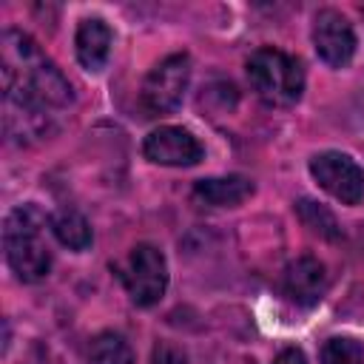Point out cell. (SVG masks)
Returning <instances> with one entry per match:
<instances>
[{
    "label": "cell",
    "instance_id": "6da1fadb",
    "mask_svg": "<svg viewBox=\"0 0 364 364\" xmlns=\"http://www.w3.org/2000/svg\"><path fill=\"white\" fill-rule=\"evenodd\" d=\"M0 77L6 100V131L37 139L48 134L54 111L71 105L74 94L60 68L40 51V46L14 28L0 37Z\"/></svg>",
    "mask_w": 364,
    "mask_h": 364
},
{
    "label": "cell",
    "instance_id": "7a4b0ae2",
    "mask_svg": "<svg viewBox=\"0 0 364 364\" xmlns=\"http://www.w3.org/2000/svg\"><path fill=\"white\" fill-rule=\"evenodd\" d=\"M46 225H51V219L31 202L17 205L3 222L6 262L23 282H40L51 267V253L43 236Z\"/></svg>",
    "mask_w": 364,
    "mask_h": 364
},
{
    "label": "cell",
    "instance_id": "3957f363",
    "mask_svg": "<svg viewBox=\"0 0 364 364\" xmlns=\"http://www.w3.org/2000/svg\"><path fill=\"white\" fill-rule=\"evenodd\" d=\"M247 80L267 105H293L304 88V71L296 57L279 48H259L247 60Z\"/></svg>",
    "mask_w": 364,
    "mask_h": 364
},
{
    "label": "cell",
    "instance_id": "277c9868",
    "mask_svg": "<svg viewBox=\"0 0 364 364\" xmlns=\"http://www.w3.org/2000/svg\"><path fill=\"white\" fill-rule=\"evenodd\" d=\"M191 80V60L188 54H171L151 68L142 82V105L148 114H171L188 88Z\"/></svg>",
    "mask_w": 364,
    "mask_h": 364
},
{
    "label": "cell",
    "instance_id": "5b68a950",
    "mask_svg": "<svg viewBox=\"0 0 364 364\" xmlns=\"http://www.w3.org/2000/svg\"><path fill=\"white\" fill-rule=\"evenodd\" d=\"M122 282L134 304L139 307L156 304L168 287V264L162 250H156L154 245H136L128 256Z\"/></svg>",
    "mask_w": 364,
    "mask_h": 364
},
{
    "label": "cell",
    "instance_id": "8992f818",
    "mask_svg": "<svg viewBox=\"0 0 364 364\" xmlns=\"http://www.w3.org/2000/svg\"><path fill=\"white\" fill-rule=\"evenodd\" d=\"M313 179L338 202L355 205L364 199V168L338 151H324L310 159Z\"/></svg>",
    "mask_w": 364,
    "mask_h": 364
},
{
    "label": "cell",
    "instance_id": "52a82bcc",
    "mask_svg": "<svg viewBox=\"0 0 364 364\" xmlns=\"http://www.w3.org/2000/svg\"><path fill=\"white\" fill-rule=\"evenodd\" d=\"M313 46L318 51V57L327 63V65H347L355 54V34H353V26L347 23L344 14L333 11V9H324L316 14V23H313Z\"/></svg>",
    "mask_w": 364,
    "mask_h": 364
},
{
    "label": "cell",
    "instance_id": "ba28073f",
    "mask_svg": "<svg viewBox=\"0 0 364 364\" xmlns=\"http://www.w3.org/2000/svg\"><path fill=\"white\" fill-rule=\"evenodd\" d=\"M142 151H145V156L151 162H156V165H173V168L196 165L202 159L199 139L191 131L176 128V125H162V128L151 131L145 136Z\"/></svg>",
    "mask_w": 364,
    "mask_h": 364
},
{
    "label": "cell",
    "instance_id": "9c48e42d",
    "mask_svg": "<svg viewBox=\"0 0 364 364\" xmlns=\"http://www.w3.org/2000/svg\"><path fill=\"white\" fill-rule=\"evenodd\" d=\"M327 290V270L318 259L313 256H299L296 262H290L284 267V293L301 304V307H313L321 301Z\"/></svg>",
    "mask_w": 364,
    "mask_h": 364
},
{
    "label": "cell",
    "instance_id": "30bf717a",
    "mask_svg": "<svg viewBox=\"0 0 364 364\" xmlns=\"http://www.w3.org/2000/svg\"><path fill=\"white\" fill-rule=\"evenodd\" d=\"M250 193H253V182L239 173L210 176V179H199L193 185V196L210 208H233V205L245 202Z\"/></svg>",
    "mask_w": 364,
    "mask_h": 364
},
{
    "label": "cell",
    "instance_id": "8fae6325",
    "mask_svg": "<svg viewBox=\"0 0 364 364\" xmlns=\"http://www.w3.org/2000/svg\"><path fill=\"white\" fill-rule=\"evenodd\" d=\"M74 46H77V60L82 63V68L100 71L111 51V28L100 17H88L80 23Z\"/></svg>",
    "mask_w": 364,
    "mask_h": 364
},
{
    "label": "cell",
    "instance_id": "7c38bea8",
    "mask_svg": "<svg viewBox=\"0 0 364 364\" xmlns=\"http://www.w3.org/2000/svg\"><path fill=\"white\" fill-rule=\"evenodd\" d=\"M51 230H54V236H57L65 247H71V250H85V247L91 245V225H88V219H85L80 210H74V208H63L60 213H54V216H51Z\"/></svg>",
    "mask_w": 364,
    "mask_h": 364
},
{
    "label": "cell",
    "instance_id": "4fadbf2b",
    "mask_svg": "<svg viewBox=\"0 0 364 364\" xmlns=\"http://www.w3.org/2000/svg\"><path fill=\"white\" fill-rule=\"evenodd\" d=\"M88 358H91V364H134V350L125 341V336L108 330V333H100L91 338Z\"/></svg>",
    "mask_w": 364,
    "mask_h": 364
},
{
    "label": "cell",
    "instance_id": "5bb4252c",
    "mask_svg": "<svg viewBox=\"0 0 364 364\" xmlns=\"http://www.w3.org/2000/svg\"><path fill=\"white\" fill-rule=\"evenodd\" d=\"M296 213H299L301 225L310 228L313 233H318V236H324V239H338V236H341V228H338L336 216H333L324 205H318V202H313V199H299V202H296Z\"/></svg>",
    "mask_w": 364,
    "mask_h": 364
},
{
    "label": "cell",
    "instance_id": "9a60e30c",
    "mask_svg": "<svg viewBox=\"0 0 364 364\" xmlns=\"http://www.w3.org/2000/svg\"><path fill=\"white\" fill-rule=\"evenodd\" d=\"M321 364H364V347L350 336H336L324 344Z\"/></svg>",
    "mask_w": 364,
    "mask_h": 364
},
{
    "label": "cell",
    "instance_id": "2e32d148",
    "mask_svg": "<svg viewBox=\"0 0 364 364\" xmlns=\"http://www.w3.org/2000/svg\"><path fill=\"white\" fill-rule=\"evenodd\" d=\"M151 364H188V355L173 347V344H156L154 347V355H151Z\"/></svg>",
    "mask_w": 364,
    "mask_h": 364
},
{
    "label": "cell",
    "instance_id": "e0dca14e",
    "mask_svg": "<svg viewBox=\"0 0 364 364\" xmlns=\"http://www.w3.org/2000/svg\"><path fill=\"white\" fill-rule=\"evenodd\" d=\"M273 364H307V361H304V353H301V350L287 347V350H282V353L273 358Z\"/></svg>",
    "mask_w": 364,
    "mask_h": 364
}]
</instances>
